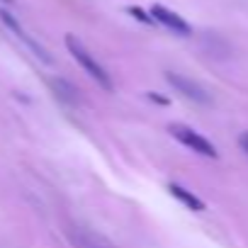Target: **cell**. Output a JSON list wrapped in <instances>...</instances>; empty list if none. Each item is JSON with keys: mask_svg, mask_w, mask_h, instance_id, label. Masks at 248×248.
I'll use <instances>...</instances> for the list:
<instances>
[{"mask_svg": "<svg viewBox=\"0 0 248 248\" xmlns=\"http://www.w3.org/2000/svg\"><path fill=\"white\" fill-rule=\"evenodd\" d=\"M129 13H132L134 17H139L141 22H154V17H146V15H144V13L139 10V8H129Z\"/></svg>", "mask_w": 248, "mask_h": 248, "instance_id": "ba28073f", "label": "cell"}, {"mask_svg": "<svg viewBox=\"0 0 248 248\" xmlns=\"http://www.w3.org/2000/svg\"><path fill=\"white\" fill-rule=\"evenodd\" d=\"M168 192H170L173 197H178V200H180L187 209H192V212H202V209H204V202H202L200 197H195L192 192H187L185 187H180L178 183H170V185H168Z\"/></svg>", "mask_w": 248, "mask_h": 248, "instance_id": "8992f818", "label": "cell"}, {"mask_svg": "<svg viewBox=\"0 0 248 248\" xmlns=\"http://www.w3.org/2000/svg\"><path fill=\"white\" fill-rule=\"evenodd\" d=\"M149 97H151V100H156V102H161V105H166V102H168V100H163V97H158V95H154V93H149Z\"/></svg>", "mask_w": 248, "mask_h": 248, "instance_id": "30bf717a", "label": "cell"}, {"mask_svg": "<svg viewBox=\"0 0 248 248\" xmlns=\"http://www.w3.org/2000/svg\"><path fill=\"white\" fill-rule=\"evenodd\" d=\"M68 236H71L76 248H112L102 236H97V233H93V231H88L83 226H73L68 231Z\"/></svg>", "mask_w": 248, "mask_h": 248, "instance_id": "5b68a950", "label": "cell"}, {"mask_svg": "<svg viewBox=\"0 0 248 248\" xmlns=\"http://www.w3.org/2000/svg\"><path fill=\"white\" fill-rule=\"evenodd\" d=\"M238 144H241V149L248 154V132L246 134H241V139H238Z\"/></svg>", "mask_w": 248, "mask_h": 248, "instance_id": "9c48e42d", "label": "cell"}, {"mask_svg": "<svg viewBox=\"0 0 248 248\" xmlns=\"http://www.w3.org/2000/svg\"><path fill=\"white\" fill-rule=\"evenodd\" d=\"M168 132H170L180 144H185L187 149H192V151H197V154H202V156H207V158H217V156H219L217 149H214L204 137H200L195 129H190V127H183V124H170Z\"/></svg>", "mask_w": 248, "mask_h": 248, "instance_id": "7a4b0ae2", "label": "cell"}, {"mask_svg": "<svg viewBox=\"0 0 248 248\" xmlns=\"http://www.w3.org/2000/svg\"><path fill=\"white\" fill-rule=\"evenodd\" d=\"M66 46H68L71 56H73V59H76V61H78V63L85 68V73H88V76H90V78H93L97 85H102L105 90H112V80H109L107 71H105V68H102V66H100V63H97V61L90 56V51H88V49H85V46H83V44H80V42H78L73 34H68V37H66Z\"/></svg>", "mask_w": 248, "mask_h": 248, "instance_id": "6da1fadb", "label": "cell"}, {"mask_svg": "<svg viewBox=\"0 0 248 248\" xmlns=\"http://www.w3.org/2000/svg\"><path fill=\"white\" fill-rule=\"evenodd\" d=\"M151 17L156 20V22H161L163 27H168V30H173L175 34H190V25L180 17V15H175L173 10H168V8H163V5H151Z\"/></svg>", "mask_w": 248, "mask_h": 248, "instance_id": "3957f363", "label": "cell"}, {"mask_svg": "<svg viewBox=\"0 0 248 248\" xmlns=\"http://www.w3.org/2000/svg\"><path fill=\"white\" fill-rule=\"evenodd\" d=\"M51 88H54V93L61 97V100H66L68 105H73L76 100H78V90L71 85V83H66V80H51Z\"/></svg>", "mask_w": 248, "mask_h": 248, "instance_id": "52a82bcc", "label": "cell"}, {"mask_svg": "<svg viewBox=\"0 0 248 248\" xmlns=\"http://www.w3.org/2000/svg\"><path fill=\"white\" fill-rule=\"evenodd\" d=\"M166 80L183 95V97H187V100H195V102H207L209 97H207V93L197 85V83H192V80H187L185 76H180V73H166Z\"/></svg>", "mask_w": 248, "mask_h": 248, "instance_id": "277c9868", "label": "cell"}]
</instances>
